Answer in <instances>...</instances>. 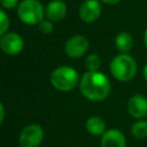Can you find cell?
Masks as SVG:
<instances>
[{
	"mask_svg": "<svg viewBox=\"0 0 147 147\" xmlns=\"http://www.w3.org/2000/svg\"><path fill=\"white\" fill-rule=\"evenodd\" d=\"M9 24H10V21H9L8 15L6 14L5 10L0 8V37L3 36L6 32H8Z\"/></svg>",
	"mask_w": 147,
	"mask_h": 147,
	"instance_id": "obj_16",
	"label": "cell"
},
{
	"mask_svg": "<svg viewBox=\"0 0 147 147\" xmlns=\"http://www.w3.org/2000/svg\"><path fill=\"white\" fill-rule=\"evenodd\" d=\"M127 111L136 119L147 116V98L142 94H134L127 101Z\"/></svg>",
	"mask_w": 147,
	"mask_h": 147,
	"instance_id": "obj_9",
	"label": "cell"
},
{
	"mask_svg": "<svg viewBox=\"0 0 147 147\" xmlns=\"http://www.w3.org/2000/svg\"><path fill=\"white\" fill-rule=\"evenodd\" d=\"M3 118H5V107H3L2 102H0V125L3 122Z\"/></svg>",
	"mask_w": 147,
	"mask_h": 147,
	"instance_id": "obj_19",
	"label": "cell"
},
{
	"mask_svg": "<svg viewBox=\"0 0 147 147\" xmlns=\"http://www.w3.org/2000/svg\"><path fill=\"white\" fill-rule=\"evenodd\" d=\"M115 46L119 53H129L133 47V37L127 31H121L115 37Z\"/></svg>",
	"mask_w": 147,
	"mask_h": 147,
	"instance_id": "obj_12",
	"label": "cell"
},
{
	"mask_svg": "<svg viewBox=\"0 0 147 147\" xmlns=\"http://www.w3.org/2000/svg\"><path fill=\"white\" fill-rule=\"evenodd\" d=\"M142 75H144V79L147 82V63L145 64L144 67V70H142Z\"/></svg>",
	"mask_w": 147,
	"mask_h": 147,
	"instance_id": "obj_21",
	"label": "cell"
},
{
	"mask_svg": "<svg viewBox=\"0 0 147 147\" xmlns=\"http://www.w3.org/2000/svg\"><path fill=\"white\" fill-rule=\"evenodd\" d=\"M38 26H39V30H40V32L42 34H49L54 30V25H53L51 20H42L38 24Z\"/></svg>",
	"mask_w": 147,
	"mask_h": 147,
	"instance_id": "obj_17",
	"label": "cell"
},
{
	"mask_svg": "<svg viewBox=\"0 0 147 147\" xmlns=\"http://www.w3.org/2000/svg\"><path fill=\"white\" fill-rule=\"evenodd\" d=\"M102 11V7L99 0H85L82 2L78 9L79 18L85 23L95 22Z\"/></svg>",
	"mask_w": 147,
	"mask_h": 147,
	"instance_id": "obj_8",
	"label": "cell"
},
{
	"mask_svg": "<svg viewBox=\"0 0 147 147\" xmlns=\"http://www.w3.org/2000/svg\"><path fill=\"white\" fill-rule=\"evenodd\" d=\"M85 127L87 132L94 137L102 136L106 132V123L105 121L99 116H91L86 119Z\"/></svg>",
	"mask_w": 147,
	"mask_h": 147,
	"instance_id": "obj_13",
	"label": "cell"
},
{
	"mask_svg": "<svg viewBox=\"0 0 147 147\" xmlns=\"http://www.w3.org/2000/svg\"><path fill=\"white\" fill-rule=\"evenodd\" d=\"M131 133L137 139H144L147 137V121L138 119L131 126Z\"/></svg>",
	"mask_w": 147,
	"mask_h": 147,
	"instance_id": "obj_14",
	"label": "cell"
},
{
	"mask_svg": "<svg viewBox=\"0 0 147 147\" xmlns=\"http://www.w3.org/2000/svg\"><path fill=\"white\" fill-rule=\"evenodd\" d=\"M109 69L115 79L125 83L134 78L138 65L134 57L131 56L129 53H119L110 61Z\"/></svg>",
	"mask_w": 147,
	"mask_h": 147,
	"instance_id": "obj_2",
	"label": "cell"
},
{
	"mask_svg": "<svg viewBox=\"0 0 147 147\" xmlns=\"http://www.w3.org/2000/svg\"><path fill=\"white\" fill-rule=\"evenodd\" d=\"M18 18L28 25L39 24L45 16V8L39 0H22L17 6Z\"/></svg>",
	"mask_w": 147,
	"mask_h": 147,
	"instance_id": "obj_4",
	"label": "cell"
},
{
	"mask_svg": "<svg viewBox=\"0 0 147 147\" xmlns=\"http://www.w3.org/2000/svg\"><path fill=\"white\" fill-rule=\"evenodd\" d=\"M44 140V129L39 124H29L20 133L21 147H38Z\"/></svg>",
	"mask_w": 147,
	"mask_h": 147,
	"instance_id": "obj_5",
	"label": "cell"
},
{
	"mask_svg": "<svg viewBox=\"0 0 147 147\" xmlns=\"http://www.w3.org/2000/svg\"><path fill=\"white\" fill-rule=\"evenodd\" d=\"M85 67L88 70H99L101 67V59L98 54H90L85 59Z\"/></svg>",
	"mask_w": 147,
	"mask_h": 147,
	"instance_id": "obj_15",
	"label": "cell"
},
{
	"mask_svg": "<svg viewBox=\"0 0 147 147\" xmlns=\"http://www.w3.org/2000/svg\"><path fill=\"white\" fill-rule=\"evenodd\" d=\"M45 15L52 22L61 21L67 15V5L62 0H52L45 8Z\"/></svg>",
	"mask_w": 147,
	"mask_h": 147,
	"instance_id": "obj_11",
	"label": "cell"
},
{
	"mask_svg": "<svg viewBox=\"0 0 147 147\" xmlns=\"http://www.w3.org/2000/svg\"><path fill=\"white\" fill-rule=\"evenodd\" d=\"M18 3V0H0V5L6 9H13Z\"/></svg>",
	"mask_w": 147,
	"mask_h": 147,
	"instance_id": "obj_18",
	"label": "cell"
},
{
	"mask_svg": "<svg viewBox=\"0 0 147 147\" xmlns=\"http://www.w3.org/2000/svg\"><path fill=\"white\" fill-rule=\"evenodd\" d=\"M78 86L83 96L93 102L103 101L111 91L109 78L99 70H87L84 72Z\"/></svg>",
	"mask_w": 147,
	"mask_h": 147,
	"instance_id": "obj_1",
	"label": "cell"
},
{
	"mask_svg": "<svg viewBox=\"0 0 147 147\" xmlns=\"http://www.w3.org/2000/svg\"><path fill=\"white\" fill-rule=\"evenodd\" d=\"M101 1L105 2V3H107V5H116V3L121 2L122 0H101Z\"/></svg>",
	"mask_w": 147,
	"mask_h": 147,
	"instance_id": "obj_20",
	"label": "cell"
},
{
	"mask_svg": "<svg viewBox=\"0 0 147 147\" xmlns=\"http://www.w3.org/2000/svg\"><path fill=\"white\" fill-rule=\"evenodd\" d=\"M90 47V41L85 36L77 34L70 37L65 45H64V51L67 55L71 59H79L83 55L86 54Z\"/></svg>",
	"mask_w": 147,
	"mask_h": 147,
	"instance_id": "obj_6",
	"label": "cell"
},
{
	"mask_svg": "<svg viewBox=\"0 0 147 147\" xmlns=\"http://www.w3.org/2000/svg\"><path fill=\"white\" fill-rule=\"evenodd\" d=\"M144 42H145V46L147 48V29L145 30V33H144Z\"/></svg>",
	"mask_w": 147,
	"mask_h": 147,
	"instance_id": "obj_22",
	"label": "cell"
},
{
	"mask_svg": "<svg viewBox=\"0 0 147 147\" xmlns=\"http://www.w3.org/2000/svg\"><path fill=\"white\" fill-rule=\"evenodd\" d=\"M101 147H126V138L118 129H109L101 136Z\"/></svg>",
	"mask_w": 147,
	"mask_h": 147,
	"instance_id": "obj_10",
	"label": "cell"
},
{
	"mask_svg": "<svg viewBox=\"0 0 147 147\" xmlns=\"http://www.w3.org/2000/svg\"><path fill=\"white\" fill-rule=\"evenodd\" d=\"M80 77L77 70L70 65H61L53 70L51 74L52 86L61 92H70L79 85Z\"/></svg>",
	"mask_w": 147,
	"mask_h": 147,
	"instance_id": "obj_3",
	"label": "cell"
},
{
	"mask_svg": "<svg viewBox=\"0 0 147 147\" xmlns=\"http://www.w3.org/2000/svg\"><path fill=\"white\" fill-rule=\"evenodd\" d=\"M0 48L7 55H17L24 48V40L18 33L6 32L0 38Z\"/></svg>",
	"mask_w": 147,
	"mask_h": 147,
	"instance_id": "obj_7",
	"label": "cell"
}]
</instances>
